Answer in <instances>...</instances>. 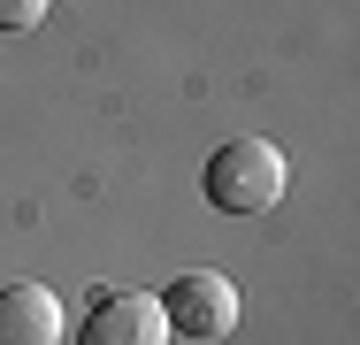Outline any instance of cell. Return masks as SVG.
<instances>
[{"label": "cell", "mask_w": 360, "mask_h": 345, "mask_svg": "<svg viewBox=\"0 0 360 345\" xmlns=\"http://www.w3.org/2000/svg\"><path fill=\"white\" fill-rule=\"evenodd\" d=\"M70 307L54 284H0V345H62Z\"/></svg>", "instance_id": "4"}, {"label": "cell", "mask_w": 360, "mask_h": 345, "mask_svg": "<svg viewBox=\"0 0 360 345\" xmlns=\"http://www.w3.org/2000/svg\"><path fill=\"white\" fill-rule=\"evenodd\" d=\"M54 0H0V31H39Z\"/></svg>", "instance_id": "5"}, {"label": "cell", "mask_w": 360, "mask_h": 345, "mask_svg": "<svg viewBox=\"0 0 360 345\" xmlns=\"http://www.w3.org/2000/svg\"><path fill=\"white\" fill-rule=\"evenodd\" d=\"M161 315H169V338H192V345H215L238 330V315H245V299H238V284L222 269H184V276H169L161 291Z\"/></svg>", "instance_id": "2"}, {"label": "cell", "mask_w": 360, "mask_h": 345, "mask_svg": "<svg viewBox=\"0 0 360 345\" xmlns=\"http://www.w3.org/2000/svg\"><path fill=\"white\" fill-rule=\"evenodd\" d=\"M200 184H207V200L222 215H269L284 200V184H291V161H284L276 138H230V146L207 153Z\"/></svg>", "instance_id": "1"}, {"label": "cell", "mask_w": 360, "mask_h": 345, "mask_svg": "<svg viewBox=\"0 0 360 345\" xmlns=\"http://www.w3.org/2000/svg\"><path fill=\"white\" fill-rule=\"evenodd\" d=\"M77 345H176V338H169V315H161V299H153V291L115 284V291H100V299L84 307Z\"/></svg>", "instance_id": "3"}]
</instances>
